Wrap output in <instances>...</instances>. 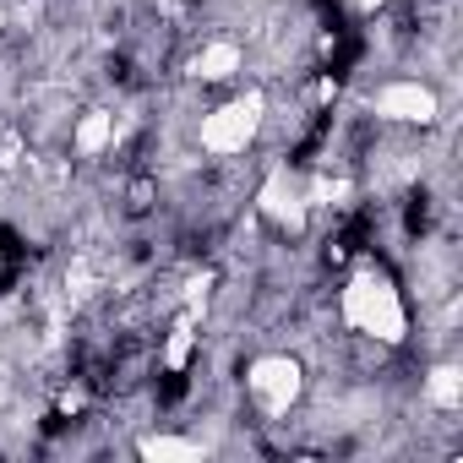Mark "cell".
Returning <instances> with one entry per match:
<instances>
[{
  "mask_svg": "<svg viewBox=\"0 0 463 463\" xmlns=\"http://www.w3.org/2000/svg\"><path fill=\"white\" fill-rule=\"evenodd\" d=\"M425 398H430L436 409H458V403H463V371H458V365H436V371L425 376Z\"/></svg>",
  "mask_w": 463,
  "mask_h": 463,
  "instance_id": "obj_9",
  "label": "cell"
},
{
  "mask_svg": "<svg viewBox=\"0 0 463 463\" xmlns=\"http://www.w3.org/2000/svg\"><path fill=\"white\" fill-rule=\"evenodd\" d=\"M109 142H115V115H109V109H88V115L77 120V131H71V147H77L82 158H99Z\"/></svg>",
  "mask_w": 463,
  "mask_h": 463,
  "instance_id": "obj_7",
  "label": "cell"
},
{
  "mask_svg": "<svg viewBox=\"0 0 463 463\" xmlns=\"http://www.w3.org/2000/svg\"><path fill=\"white\" fill-rule=\"evenodd\" d=\"M235 71H241V44H229V39L202 44L196 61H191V77H196V82H229Z\"/></svg>",
  "mask_w": 463,
  "mask_h": 463,
  "instance_id": "obj_6",
  "label": "cell"
},
{
  "mask_svg": "<svg viewBox=\"0 0 463 463\" xmlns=\"http://www.w3.org/2000/svg\"><path fill=\"white\" fill-rule=\"evenodd\" d=\"M137 452H142L147 463H202V447L185 441V436H142Z\"/></svg>",
  "mask_w": 463,
  "mask_h": 463,
  "instance_id": "obj_8",
  "label": "cell"
},
{
  "mask_svg": "<svg viewBox=\"0 0 463 463\" xmlns=\"http://www.w3.org/2000/svg\"><path fill=\"white\" fill-rule=\"evenodd\" d=\"M344 322H349L354 333L382 338V344H403V338H409V317H403L398 289H392L382 273H371V268L344 284Z\"/></svg>",
  "mask_w": 463,
  "mask_h": 463,
  "instance_id": "obj_1",
  "label": "cell"
},
{
  "mask_svg": "<svg viewBox=\"0 0 463 463\" xmlns=\"http://www.w3.org/2000/svg\"><path fill=\"white\" fill-rule=\"evenodd\" d=\"M257 207H262V218H268V223H279V229H284V235H300L306 218H311V196H306L284 169H273V175L262 180Z\"/></svg>",
  "mask_w": 463,
  "mask_h": 463,
  "instance_id": "obj_4",
  "label": "cell"
},
{
  "mask_svg": "<svg viewBox=\"0 0 463 463\" xmlns=\"http://www.w3.org/2000/svg\"><path fill=\"white\" fill-rule=\"evenodd\" d=\"M354 6H360V12H376V6H382V0H354Z\"/></svg>",
  "mask_w": 463,
  "mask_h": 463,
  "instance_id": "obj_12",
  "label": "cell"
},
{
  "mask_svg": "<svg viewBox=\"0 0 463 463\" xmlns=\"http://www.w3.org/2000/svg\"><path fill=\"white\" fill-rule=\"evenodd\" d=\"M371 109L382 120H398V126H430L441 104H436V93L425 82H387V88H376Z\"/></svg>",
  "mask_w": 463,
  "mask_h": 463,
  "instance_id": "obj_5",
  "label": "cell"
},
{
  "mask_svg": "<svg viewBox=\"0 0 463 463\" xmlns=\"http://www.w3.org/2000/svg\"><path fill=\"white\" fill-rule=\"evenodd\" d=\"M191 344H196V333H191V322H180V327L169 333V344H164V365H169V371H185Z\"/></svg>",
  "mask_w": 463,
  "mask_h": 463,
  "instance_id": "obj_10",
  "label": "cell"
},
{
  "mask_svg": "<svg viewBox=\"0 0 463 463\" xmlns=\"http://www.w3.org/2000/svg\"><path fill=\"white\" fill-rule=\"evenodd\" d=\"M300 387H306V371H300L295 354H257V360L246 365V392H251L268 414H289L295 398H300Z\"/></svg>",
  "mask_w": 463,
  "mask_h": 463,
  "instance_id": "obj_3",
  "label": "cell"
},
{
  "mask_svg": "<svg viewBox=\"0 0 463 463\" xmlns=\"http://www.w3.org/2000/svg\"><path fill=\"white\" fill-rule=\"evenodd\" d=\"M23 158V142H17V131H0V169H12Z\"/></svg>",
  "mask_w": 463,
  "mask_h": 463,
  "instance_id": "obj_11",
  "label": "cell"
},
{
  "mask_svg": "<svg viewBox=\"0 0 463 463\" xmlns=\"http://www.w3.org/2000/svg\"><path fill=\"white\" fill-rule=\"evenodd\" d=\"M262 109H268V99L262 93H246L235 104L202 115V147L207 153H246L257 142V131H262Z\"/></svg>",
  "mask_w": 463,
  "mask_h": 463,
  "instance_id": "obj_2",
  "label": "cell"
}]
</instances>
